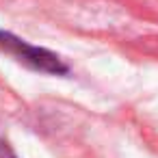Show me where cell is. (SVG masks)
Returning <instances> with one entry per match:
<instances>
[{
	"instance_id": "1",
	"label": "cell",
	"mask_w": 158,
	"mask_h": 158,
	"mask_svg": "<svg viewBox=\"0 0 158 158\" xmlns=\"http://www.w3.org/2000/svg\"><path fill=\"white\" fill-rule=\"evenodd\" d=\"M0 50L13 54L20 63L33 67L37 72H44V74L63 76V74L69 72V67L59 59V54H54V52H50L46 48H39V46H31L24 39L13 37L11 33H2V31H0Z\"/></svg>"
},
{
	"instance_id": "2",
	"label": "cell",
	"mask_w": 158,
	"mask_h": 158,
	"mask_svg": "<svg viewBox=\"0 0 158 158\" xmlns=\"http://www.w3.org/2000/svg\"><path fill=\"white\" fill-rule=\"evenodd\" d=\"M0 158H18V156H15V152H13V149L2 141V139H0Z\"/></svg>"
}]
</instances>
